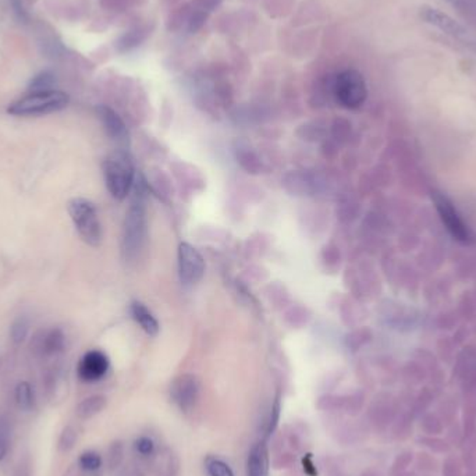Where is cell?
I'll list each match as a JSON object with an SVG mask.
<instances>
[{"instance_id":"6da1fadb","label":"cell","mask_w":476,"mask_h":476,"mask_svg":"<svg viewBox=\"0 0 476 476\" xmlns=\"http://www.w3.org/2000/svg\"><path fill=\"white\" fill-rule=\"evenodd\" d=\"M146 240V212L144 205L142 192L138 191L132 201L130 208L126 214L123 233H122V254L126 260H135L145 244Z\"/></svg>"},{"instance_id":"7a4b0ae2","label":"cell","mask_w":476,"mask_h":476,"mask_svg":"<svg viewBox=\"0 0 476 476\" xmlns=\"http://www.w3.org/2000/svg\"><path fill=\"white\" fill-rule=\"evenodd\" d=\"M103 175L110 195L123 201L134 185V165L130 155L123 149H116L103 162Z\"/></svg>"},{"instance_id":"3957f363","label":"cell","mask_w":476,"mask_h":476,"mask_svg":"<svg viewBox=\"0 0 476 476\" xmlns=\"http://www.w3.org/2000/svg\"><path fill=\"white\" fill-rule=\"evenodd\" d=\"M70 103V96L57 89L45 91V92H30L27 96L13 102L7 112L13 116H44L60 112L67 108Z\"/></svg>"},{"instance_id":"277c9868","label":"cell","mask_w":476,"mask_h":476,"mask_svg":"<svg viewBox=\"0 0 476 476\" xmlns=\"http://www.w3.org/2000/svg\"><path fill=\"white\" fill-rule=\"evenodd\" d=\"M67 209L84 243L91 247H99L102 243V224L95 204L86 198H73L69 201Z\"/></svg>"},{"instance_id":"5b68a950","label":"cell","mask_w":476,"mask_h":476,"mask_svg":"<svg viewBox=\"0 0 476 476\" xmlns=\"http://www.w3.org/2000/svg\"><path fill=\"white\" fill-rule=\"evenodd\" d=\"M333 93L342 106L352 110L359 109L368 98L366 81L358 70L347 69L336 76Z\"/></svg>"},{"instance_id":"8992f818","label":"cell","mask_w":476,"mask_h":476,"mask_svg":"<svg viewBox=\"0 0 476 476\" xmlns=\"http://www.w3.org/2000/svg\"><path fill=\"white\" fill-rule=\"evenodd\" d=\"M432 201L436 211L441 219L448 234L463 244H470L472 241V233L464 219L455 209L454 204L441 192H433Z\"/></svg>"},{"instance_id":"52a82bcc","label":"cell","mask_w":476,"mask_h":476,"mask_svg":"<svg viewBox=\"0 0 476 476\" xmlns=\"http://www.w3.org/2000/svg\"><path fill=\"white\" fill-rule=\"evenodd\" d=\"M199 394L201 383L197 376L190 373L177 376L170 385V398L182 412H190L195 408Z\"/></svg>"},{"instance_id":"ba28073f","label":"cell","mask_w":476,"mask_h":476,"mask_svg":"<svg viewBox=\"0 0 476 476\" xmlns=\"http://www.w3.org/2000/svg\"><path fill=\"white\" fill-rule=\"evenodd\" d=\"M205 273V260L199 251L188 243L178 247V274L182 283L197 284Z\"/></svg>"},{"instance_id":"9c48e42d","label":"cell","mask_w":476,"mask_h":476,"mask_svg":"<svg viewBox=\"0 0 476 476\" xmlns=\"http://www.w3.org/2000/svg\"><path fill=\"white\" fill-rule=\"evenodd\" d=\"M419 14L425 23L453 38H463L467 34L460 23H457L453 17H450L448 14L443 13L439 8H434L432 6L421 7Z\"/></svg>"},{"instance_id":"30bf717a","label":"cell","mask_w":476,"mask_h":476,"mask_svg":"<svg viewBox=\"0 0 476 476\" xmlns=\"http://www.w3.org/2000/svg\"><path fill=\"white\" fill-rule=\"evenodd\" d=\"M96 112L108 135L120 146H126L130 141V134L123 119L109 106H98Z\"/></svg>"},{"instance_id":"8fae6325","label":"cell","mask_w":476,"mask_h":476,"mask_svg":"<svg viewBox=\"0 0 476 476\" xmlns=\"http://www.w3.org/2000/svg\"><path fill=\"white\" fill-rule=\"evenodd\" d=\"M109 369V359L108 356L98 349L87 352L80 365H79V376L84 382H96L102 379Z\"/></svg>"},{"instance_id":"7c38bea8","label":"cell","mask_w":476,"mask_h":476,"mask_svg":"<svg viewBox=\"0 0 476 476\" xmlns=\"http://www.w3.org/2000/svg\"><path fill=\"white\" fill-rule=\"evenodd\" d=\"M270 457L267 444L258 441L250 451L247 460V476H269Z\"/></svg>"},{"instance_id":"4fadbf2b","label":"cell","mask_w":476,"mask_h":476,"mask_svg":"<svg viewBox=\"0 0 476 476\" xmlns=\"http://www.w3.org/2000/svg\"><path fill=\"white\" fill-rule=\"evenodd\" d=\"M132 319L139 325V327L149 336H156L159 333V323L153 313L139 301H132L130 306Z\"/></svg>"},{"instance_id":"5bb4252c","label":"cell","mask_w":476,"mask_h":476,"mask_svg":"<svg viewBox=\"0 0 476 476\" xmlns=\"http://www.w3.org/2000/svg\"><path fill=\"white\" fill-rule=\"evenodd\" d=\"M108 405V400L105 395L100 394H95L87 397L86 400H83L76 410V414L80 419H89L98 414H100Z\"/></svg>"},{"instance_id":"9a60e30c","label":"cell","mask_w":476,"mask_h":476,"mask_svg":"<svg viewBox=\"0 0 476 476\" xmlns=\"http://www.w3.org/2000/svg\"><path fill=\"white\" fill-rule=\"evenodd\" d=\"M14 397H16V402L20 410L30 411L34 407V401H35L34 390L28 382H20L17 385Z\"/></svg>"},{"instance_id":"2e32d148","label":"cell","mask_w":476,"mask_h":476,"mask_svg":"<svg viewBox=\"0 0 476 476\" xmlns=\"http://www.w3.org/2000/svg\"><path fill=\"white\" fill-rule=\"evenodd\" d=\"M64 346V336L59 329H52L45 335L41 342V349L45 354H56Z\"/></svg>"},{"instance_id":"e0dca14e","label":"cell","mask_w":476,"mask_h":476,"mask_svg":"<svg viewBox=\"0 0 476 476\" xmlns=\"http://www.w3.org/2000/svg\"><path fill=\"white\" fill-rule=\"evenodd\" d=\"M205 470L209 476H234V472L230 468V465L215 455L207 457Z\"/></svg>"},{"instance_id":"ac0fdd59","label":"cell","mask_w":476,"mask_h":476,"mask_svg":"<svg viewBox=\"0 0 476 476\" xmlns=\"http://www.w3.org/2000/svg\"><path fill=\"white\" fill-rule=\"evenodd\" d=\"M54 84H56V79H54V74L50 73V71H44L38 76H35L30 86H28V89L30 92H45V91H52L54 89Z\"/></svg>"},{"instance_id":"d6986e66","label":"cell","mask_w":476,"mask_h":476,"mask_svg":"<svg viewBox=\"0 0 476 476\" xmlns=\"http://www.w3.org/2000/svg\"><path fill=\"white\" fill-rule=\"evenodd\" d=\"M30 330V325L28 320L24 318H18L17 320L13 322L11 327H10V336H11V342L14 344H21L28 335Z\"/></svg>"},{"instance_id":"ffe728a7","label":"cell","mask_w":476,"mask_h":476,"mask_svg":"<svg viewBox=\"0 0 476 476\" xmlns=\"http://www.w3.org/2000/svg\"><path fill=\"white\" fill-rule=\"evenodd\" d=\"M346 398L343 397H335V395H325L318 400V408L322 411H344Z\"/></svg>"},{"instance_id":"44dd1931","label":"cell","mask_w":476,"mask_h":476,"mask_svg":"<svg viewBox=\"0 0 476 476\" xmlns=\"http://www.w3.org/2000/svg\"><path fill=\"white\" fill-rule=\"evenodd\" d=\"M421 428H422L424 432L429 434V436L439 434V433L443 432V429H444L441 419L439 417H436V415H432V414L422 417V419H421Z\"/></svg>"},{"instance_id":"7402d4cb","label":"cell","mask_w":476,"mask_h":476,"mask_svg":"<svg viewBox=\"0 0 476 476\" xmlns=\"http://www.w3.org/2000/svg\"><path fill=\"white\" fill-rule=\"evenodd\" d=\"M79 463L86 471H96L102 467V457L95 451H86L80 455Z\"/></svg>"},{"instance_id":"603a6c76","label":"cell","mask_w":476,"mask_h":476,"mask_svg":"<svg viewBox=\"0 0 476 476\" xmlns=\"http://www.w3.org/2000/svg\"><path fill=\"white\" fill-rule=\"evenodd\" d=\"M77 439H79L77 431L74 428H71V426H66L63 429L62 434H60V439H59V448L62 451L71 450L76 446Z\"/></svg>"},{"instance_id":"cb8c5ba5","label":"cell","mask_w":476,"mask_h":476,"mask_svg":"<svg viewBox=\"0 0 476 476\" xmlns=\"http://www.w3.org/2000/svg\"><path fill=\"white\" fill-rule=\"evenodd\" d=\"M414 454L411 451H402L400 453L395 460L393 461L391 465V475L394 474H400V472H405V470L410 467V464L412 463Z\"/></svg>"},{"instance_id":"d4e9b609","label":"cell","mask_w":476,"mask_h":476,"mask_svg":"<svg viewBox=\"0 0 476 476\" xmlns=\"http://www.w3.org/2000/svg\"><path fill=\"white\" fill-rule=\"evenodd\" d=\"M419 441L428 448H431L433 453H448L450 451V444L439 437H433V436L422 437L419 439Z\"/></svg>"},{"instance_id":"484cf974","label":"cell","mask_w":476,"mask_h":476,"mask_svg":"<svg viewBox=\"0 0 476 476\" xmlns=\"http://www.w3.org/2000/svg\"><path fill=\"white\" fill-rule=\"evenodd\" d=\"M279 419H280V400L277 397L274 400V404L272 405V410H270V414H269V418H267V422H266V434L267 436H270L272 433L276 431Z\"/></svg>"},{"instance_id":"4316f807","label":"cell","mask_w":476,"mask_h":476,"mask_svg":"<svg viewBox=\"0 0 476 476\" xmlns=\"http://www.w3.org/2000/svg\"><path fill=\"white\" fill-rule=\"evenodd\" d=\"M123 444L122 443H113L112 447L109 448V467L110 468H117L122 461H123Z\"/></svg>"},{"instance_id":"83f0119b","label":"cell","mask_w":476,"mask_h":476,"mask_svg":"<svg viewBox=\"0 0 476 476\" xmlns=\"http://www.w3.org/2000/svg\"><path fill=\"white\" fill-rule=\"evenodd\" d=\"M443 476H463L461 463L455 457H448L443 464Z\"/></svg>"},{"instance_id":"f1b7e54d","label":"cell","mask_w":476,"mask_h":476,"mask_svg":"<svg viewBox=\"0 0 476 476\" xmlns=\"http://www.w3.org/2000/svg\"><path fill=\"white\" fill-rule=\"evenodd\" d=\"M135 450L141 454V455H151L153 454L155 451V443L151 437H146V436H142L139 437L137 441H135Z\"/></svg>"},{"instance_id":"f546056e","label":"cell","mask_w":476,"mask_h":476,"mask_svg":"<svg viewBox=\"0 0 476 476\" xmlns=\"http://www.w3.org/2000/svg\"><path fill=\"white\" fill-rule=\"evenodd\" d=\"M8 451V429L0 422V461H3Z\"/></svg>"},{"instance_id":"4dcf8cb0","label":"cell","mask_w":476,"mask_h":476,"mask_svg":"<svg viewBox=\"0 0 476 476\" xmlns=\"http://www.w3.org/2000/svg\"><path fill=\"white\" fill-rule=\"evenodd\" d=\"M417 465H418V468L422 470V471H434V470H436V461L433 460L429 454H426V453H421V454H418Z\"/></svg>"},{"instance_id":"1f68e13d","label":"cell","mask_w":476,"mask_h":476,"mask_svg":"<svg viewBox=\"0 0 476 476\" xmlns=\"http://www.w3.org/2000/svg\"><path fill=\"white\" fill-rule=\"evenodd\" d=\"M294 461H296V457H294L293 454L286 453V454H280V455H277V458L273 461V465H274V468L281 470V468H289V467H291V465L294 464Z\"/></svg>"},{"instance_id":"d6a6232c","label":"cell","mask_w":476,"mask_h":476,"mask_svg":"<svg viewBox=\"0 0 476 476\" xmlns=\"http://www.w3.org/2000/svg\"><path fill=\"white\" fill-rule=\"evenodd\" d=\"M303 470H305V472H306L308 475H316V470L313 468V463L310 461L309 457H306V458L303 460Z\"/></svg>"},{"instance_id":"836d02e7","label":"cell","mask_w":476,"mask_h":476,"mask_svg":"<svg viewBox=\"0 0 476 476\" xmlns=\"http://www.w3.org/2000/svg\"><path fill=\"white\" fill-rule=\"evenodd\" d=\"M446 1H448V3H451L454 6H460L463 3H467V0H446Z\"/></svg>"},{"instance_id":"e575fe53","label":"cell","mask_w":476,"mask_h":476,"mask_svg":"<svg viewBox=\"0 0 476 476\" xmlns=\"http://www.w3.org/2000/svg\"><path fill=\"white\" fill-rule=\"evenodd\" d=\"M361 476H379V474H376L375 471H365Z\"/></svg>"},{"instance_id":"d590c367","label":"cell","mask_w":476,"mask_h":476,"mask_svg":"<svg viewBox=\"0 0 476 476\" xmlns=\"http://www.w3.org/2000/svg\"><path fill=\"white\" fill-rule=\"evenodd\" d=\"M393 476H412L411 474H408V472H400V474H394Z\"/></svg>"},{"instance_id":"8d00e7d4","label":"cell","mask_w":476,"mask_h":476,"mask_svg":"<svg viewBox=\"0 0 476 476\" xmlns=\"http://www.w3.org/2000/svg\"><path fill=\"white\" fill-rule=\"evenodd\" d=\"M467 476H476V471H474V472H470V474H468Z\"/></svg>"}]
</instances>
